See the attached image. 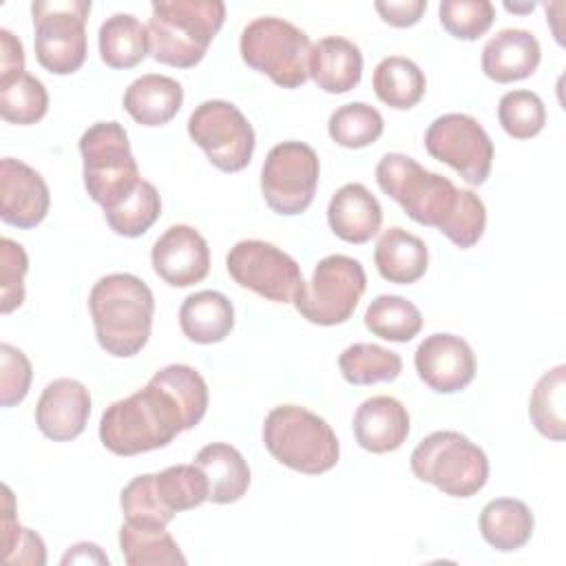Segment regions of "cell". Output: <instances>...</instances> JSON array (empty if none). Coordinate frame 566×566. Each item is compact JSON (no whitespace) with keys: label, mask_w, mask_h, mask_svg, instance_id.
<instances>
[{"label":"cell","mask_w":566,"mask_h":566,"mask_svg":"<svg viewBox=\"0 0 566 566\" xmlns=\"http://www.w3.org/2000/svg\"><path fill=\"white\" fill-rule=\"evenodd\" d=\"M208 385L190 365H168L148 385L106 407L99 440L115 455H137L170 444L181 431L201 422Z\"/></svg>","instance_id":"cell-1"},{"label":"cell","mask_w":566,"mask_h":566,"mask_svg":"<svg viewBox=\"0 0 566 566\" xmlns=\"http://www.w3.org/2000/svg\"><path fill=\"white\" fill-rule=\"evenodd\" d=\"M376 181L409 219L438 228L460 250L473 248L486 228L484 201L467 188H455L444 175L429 172L413 157L387 153L376 164Z\"/></svg>","instance_id":"cell-2"},{"label":"cell","mask_w":566,"mask_h":566,"mask_svg":"<svg viewBox=\"0 0 566 566\" xmlns=\"http://www.w3.org/2000/svg\"><path fill=\"white\" fill-rule=\"evenodd\" d=\"M88 310L99 347L115 358H130L150 338L155 298L135 274L113 272L102 276L91 294Z\"/></svg>","instance_id":"cell-3"},{"label":"cell","mask_w":566,"mask_h":566,"mask_svg":"<svg viewBox=\"0 0 566 566\" xmlns=\"http://www.w3.org/2000/svg\"><path fill=\"white\" fill-rule=\"evenodd\" d=\"M223 22L221 0H157L148 20L150 55L161 64L190 69L203 60Z\"/></svg>","instance_id":"cell-4"},{"label":"cell","mask_w":566,"mask_h":566,"mask_svg":"<svg viewBox=\"0 0 566 566\" xmlns=\"http://www.w3.org/2000/svg\"><path fill=\"white\" fill-rule=\"evenodd\" d=\"M263 444L274 460L307 475L334 469L340 455L334 429L298 405H279L265 416Z\"/></svg>","instance_id":"cell-5"},{"label":"cell","mask_w":566,"mask_h":566,"mask_svg":"<svg viewBox=\"0 0 566 566\" xmlns=\"http://www.w3.org/2000/svg\"><path fill=\"white\" fill-rule=\"evenodd\" d=\"M82 177L88 197L104 210L128 197L142 181L128 133L119 122H97L80 137Z\"/></svg>","instance_id":"cell-6"},{"label":"cell","mask_w":566,"mask_h":566,"mask_svg":"<svg viewBox=\"0 0 566 566\" xmlns=\"http://www.w3.org/2000/svg\"><path fill=\"white\" fill-rule=\"evenodd\" d=\"M418 480L444 495L471 497L489 480V458L460 431H433L422 438L409 458Z\"/></svg>","instance_id":"cell-7"},{"label":"cell","mask_w":566,"mask_h":566,"mask_svg":"<svg viewBox=\"0 0 566 566\" xmlns=\"http://www.w3.org/2000/svg\"><path fill=\"white\" fill-rule=\"evenodd\" d=\"M239 51L250 69L283 88H298L310 77L312 42L305 31L283 18L261 15L248 22Z\"/></svg>","instance_id":"cell-8"},{"label":"cell","mask_w":566,"mask_h":566,"mask_svg":"<svg viewBox=\"0 0 566 566\" xmlns=\"http://www.w3.org/2000/svg\"><path fill=\"white\" fill-rule=\"evenodd\" d=\"M88 0H44L31 4L35 57L53 75H71L86 60Z\"/></svg>","instance_id":"cell-9"},{"label":"cell","mask_w":566,"mask_h":566,"mask_svg":"<svg viewBox=\"0 0 566 566\" xmlns=\"http://www.w3.org/2000/svg\"><path fill=\"white\" fill-rule=\"evenodd\" d=\"M365 287L367 276L360 261L347 254H329L316 263L312 279L303 283L294 307L314 325H340L358 307Z\"/></svg>","instance_id":"cell-10"},{"label":"cell","mask_w":566,"mask_h":566,"mask_svg":"<svg viewBox=\"0 0 566 566\" xmlns=\"http://www.w3.org/2000/svg\"><path fill=\"white\" fill-rule=\"evenodd\" d=\"M188 135L221 172L243 170L256 146L252 124L226 99L201 102L188 117Z\"/></svg>","instance_id":"cell-11"},{"label":"cell","mask_w":566,"mask_h":566,"mask_svg":"<svg viewBox=\"0 0 566 566\" xmlns=\"http://www.w3.org/2000/svg\"><path fill=\"white\" fill-rule=\"evenodd\" d=\"M321 161L303 142H281L270 148L261 168V192L276 214H301L316 195Z\"/></svg>","instance_id":"cell-12"},{"label":"cell","mask_w":566,"mask_h":566,"mask_svg":"<svg viewBox=\"0 0 566 566\" xmlns=\"http://www.w3.org/2000/svg\"><path fill=\"white\" fill-rule=\"evenodd\" d=\"M226 268L237 285L274 303H294L305 283L298 263L261 239L234 243L226 256Z\"/></svg>","instance_id":"cell-13"},{"label":"cell","mask_w":566,"mask_h":566,"mask_svg":"<svg viewBox=\"0 0 566 566\" xmlns=\"http://www.w3.org/2000/svg\"><path fill=\"white\" fill-rule=\"evenodd\" d=\"M424 148L473 186L484 184L491 172L493 142L478 119L467 113L436 117L424 133Z\"/></svg>","instance_id":"cell-14"},{"label":"cell","mask_w":566,"mask_h":566,"mask_svg":"<svg viewBox=\"0 0 566 566\" xmlns=\"http://www.w3.org/2000/svg\"><path fill=\"white\" fill-rule=\"evenodd\" d=\"M413 365L418 378L438 394H455L475 376V354L471 345L444 332L431 334L418 345Z\"/></svg>","instance_id":"cell-15"},{"label":"cell","mask_w":566,"mask_h":566,"mask_svg":"<svg viewBox=\"0 0 566 566\" xmlns=\"http://www.w3.org/2000/svg\"><path fill=\"white\" fill-rule=\"evenodd\" d=\"M150 263L164 283L172 287H190L208 276L210 248L199 230L177 223L153 243Z\"/></svg>","instance_id":"cell-16"},{"label":"cell","mask_w":566,"mask_h":566,"mask_svg":"<svg viewBox=\"0 0 566 566\" xmlns=\"http://www.w3.org/2000/svg\"><path fill=\"white\" fill-rule=\"evenodd\" d=\"M51 206V192L42 175L29 164L4 157L0 161V217L20 230L44 221Z\"/></svg>","instance_id":"cell-17"},{"label":"cell","mask_w":566,"mask_h":566,"mask_svg":"<svg viewBox=\"0 0 566 566\" xmlns=\"http://www.w3.org/2000/svg\"><path fill=\"white\" fill-rule=\"evenodd\" d=\"M91 416V394L75 378H55L49 382L35 405L38 429L53 442L77 438Z\"/></svg>","instance_id":"cell-18"},{"label":"cell","mask_w":566,"mask_h":566,"mask_svg":"<svg viewBox=\"0 0 566 566\" xmlns=\"http://www.w3.org/2000/svg\"><path fill=\"white\" fill-rule=\"evenodd\" d=\"M354 438L369 453H389L409 436L407 407L394 396H371L354 413Z\"/></svg>","instance_id":"cell-19"},{"label":"cell","mask_w":566,"mask_h":566,"mask_svg":"<svg viewBox=\"0 0 566 566\" xmlns=\"http://www.w3.org/2000/svg\"><path fill=\"white\" fill-rule=\"evenodd\" d=\"M539 60V42L526 29H502L482 49V71L497 84H511L533 75Z\"/></svg>","instance_id":"cell-20"},{"label":"cell","mask_w":566,"mask_h":566,"mask_svg":"<svg viewBox=\"0 0 566 566\" xmlns=\"http://www.w3.org/2000/svg\"><path fill=\"white\" fill-rule=\"evenodd\" d=\"M332 232L347 243H367L382 226V208L363 184L340 186L327 203Z\"/></svg>","instance_id":"cell-21"},{"label":"cell","mask_w":566,"mask_h":566,"mask_svg":"<svg viewBox=\"0 0 566 566\" xmlns=\"http://www.w3.org/2000/svg\"><path fill=\"white\" fill-rule=\"evenodd\" d=\"M310 75L325 93H347L363 77V53L347 38H321L312 44Z\"/></svg>","instance_id":"cell-22"},{"label":"cell","mask_w":566,"mask_h":566,"mask_svg":"<svg viewBox=\"0 0 566 566\" xmlns=\"http://www.w3.org/2000/svg\"><path fill=\"white\" fill-rule=\"evenodd\" d=\"M122 104L137 124L164 126L179 113L184 104V88L168 75L146 73L128 84Z\"/></svg>","instance_id":"cell-23"},{"label":"cell","mask_w":566,"mask_h":566,"mask_svg":"<svg viewBox=\"0 0 566 566\" xmlns=\"http://www.w3.org/2000/svg\"><path fill=\"white\" fill-rule=\"evenodd\" d=\"M374 263L378 274L398 285L416 283L424 276L429 265V250L424 241L400 226L387 228L374 250Z\"/></svg>","instance_id":"cell-24"},{"label":"cell","mask_w":566,"mask_h":566,"mask_svg":"<svg viewBox=\"0 0 566 566\" xmlns=\"http://www.w3.org/2000/svg\"><path fill=\"white\" fill-rule=\"evenodd\" d=\"M195 464L208 480L210 502L232 504L245 495L250 486V467L234 447L226 442H210L197 451Z\"/></svg>","instance_id":"cell-25"},{"label":"cell","mask_w":566,"mask_h":566,"mask_svg":"<svg viewBox=\"0 0 566 566\" xmlns=\"http://www.w3.org/2000/svg\"><path fill=\"white\" fill-rule=\"evenodd\" d=\"M179 327L192 343H221L234 327V307L230 298L217 290L195 292L186 296L179 307Z\"/></svg>","instance_id":"cell-26"},{"label":"cell","mask_w":566,"mask_h":566,"mask_svg":"<svg viewBox=\"0 0 566 566\" xmlns=\"http://www.w3.org/2000/svg\"><path fill=\"white\" fill-rule=\"evenodd\" d=\"M535 528L531 509L515 497H495L480 513V533L489 546L502 553L522 548Z\"/></svg>","instance_id":"cell-27"},{"label":"cell","mask_w":566,"mask_h":566,"mask_svg":"<svg viewBox=\"0 0 566 566\" xmlns=\"http://www.w3.org/2000/svg\"><path fill=\"white\" fill-rule=\"evenodd\" d=\"M99 57L111 69H133L150 53L148 24L133 13H113L97 33Z\"/></svg>","instance_id":"cell-28"},{"label":"cell","mask_w":566,"mask_h":566,"mask_svg":"<svg viewBox=\"0 0 566 566\" xmlns=\"http://www.w3.org/2000/svg\"><path fill=\"white\" fill-rule=\"evenodd\" d=\"M119 548L128 566H175L186 564L166 524L124 522L119 528Z\"/></svg>","instance_id":"cell-29"},{"label":"cell","mask_w":566,"mask_h":566,"mask_svg":"<svg viewBox=\"0 0 566 566\" xmlns=\"http://www.w3.org/2000/svg\"><path fill=\"white\" fill-rule=\"evenodd\" d=\"M376 97L396 111L413 108L427 91V80L420 66L402 55L382 57L371 75Z\"/></svg>","instance_id":"cell-30"},{"label":"cell","mask_w":566,"mask_h":566,"mask_svg":"<svg viewBox=\"0 0 566 566\" xmlns=\"http://www.w3.org/2000/svg\"><path fill=\"white\" fill-rule=\"evenodd\" d=\"M365 327L385 340L407 343L422 329L420 310L405 296L380 294L365 312Z\"/></svg>","instance_id":"cell-31"},{"label":"cell","mask_w":566,"mask_h":566,"mask_svg":"<svg viewBox=\"0 0 566 566\" xmlns=\"http://www.w3.org/2000/svg\"><path fill=\"white\" fill-rule=\"evenodd\" d=\"M564 391H566V365H557L537 380L528 400L531 422L544 438L555 442L566 438Z\"/></svg>","instance_id":"cell-32"},{"label":"cell","mask_w":566,"mask_h":566,"mask_svg":"<svg viewBox=\"0 0 566 566\" xmlns=\"http://www.w3.org/2000/svg\"><path fill=\"white\" fill-rule=\"evenodd\" d=\"M338 367L349 385H374L396 380L402 371V358L374 343H354L338 356Z\"/></svg>","instance_id":"cell-33"},{"label":"cell","mask_w":566,"mask_h":566,"mask_svg":"<svg viewBox=\"0 0 566 566\" xmlns=\"http://www.w3.org/2000/svg\"><path fill=\"white\" fill-rule=\"evenodd\" d=\"M159 214H161V197L157 188L146 179H142L137 188L128 197H124L119 203L104 210V219L108 228L115 234L128 237V239H135L148 232V228L159 219Z\"/></svg>","instance_id":"cell-34"},{"label":"cell","mask_w":566,"mask_h":566,"mask_svg":"<svg viewBox=\"0 0 566 566\" xmlns=\"http://www.w3.org/2000/svg\"><path fill=\"white\" fill-rule=\"evenodd\" d=\"M385 130V119L378 108L365 102H349L338 106L327 122L329 137L343 148H365L374 144Z\"/></svg>","instance_id":"cell-35"},{"label":"cell","mask_w":566,"mask_h":566,"mask_svg":"<svg viewBox=\"0 0 566 566\" xmlns=\"http://www.w3.org/2000/svg\"><path fill=\"white\" fill-rule=\"evenodd\" d=\"M49 111V93L44 84L22 73L9 82H0V115L4 122L29 126L40 122Z\"/></svg>","instance_id":"cell-36"},{"label":"cell","mask_w":566,"mask_h":566,"mask_svg":"<svg viewBox=\"0 0 566 566\" xmlns=\"http://www.w3.org/2000/svg\"><path fill=\"white\" fill-rule=\"evenodd\" d=\"M2 539H0V559L9 566L27 564V566H42L46 562V548L42 537L22 526L15 515V502L11 489L2 486Z\"/></svg>","instance_id":"cell-37"},{"label":"cell","mask_w":566,"mask_h":566,"mask_svg":"<svg viewBox=\"0 0 566 566\" xmlns=\"http://www.w3.org/2000/svg\"><path fill=\"white\" fill-rule=\"evenodd\" d=\"M155 489L161 504L175 515L197 509L208 500V480L197 464H175L155 473Z\"/></svg>","instance_id":"cell-38"},{"label":"cell","mask_w":566,"mask_h":566,"mask_svg":"<svg viewBox=\"0 0 566 566\" xmlns=\"http://www.w3.org/2000/svg\"><path fill=\"white\" fill-rule=\"evenodd\" d=\"M497 119L506 135L515 139H531L544 128L546 108L533 91H509L500 97Z\"/></svg>","instance_id":"cell-39"},{"label":"cell","mask_w":566,"mask_h":566,"mask_svg":"<svg viewBox=\"0 0 566 566\" xmlns=\"http://www.w3.org/2000/svg\"><path fill=\"white\" fill-rule=\"evenodd\" d=\"M438 15L449 35L458 40H478L491 29L495 7L489 0H444L438 7Z\"/></svg>","instance_id":"cell-40"},{"label":"cell","mask_w":566,"mask_h":566,"mask_svg":"<svg viewBox=\"0 0 566 566\" xmlns=\"http://www.w3.org/2000/svg\"><path fill=\"white\" fill-rule=\"evenodd\" d=\"M122 513L128 522H157L168 524L175 515L161 504L155 489V473L133 478L119 495Z\"/></svg>","instance_id":"cell-41"},{"label":"cell","mask_w":566,"mask_h":566,"mask_svg":"<svg viewBox=\"0 0 566 566\" xmlns=\"http://www.w3.org/2000/svg\"><path fill=\"white\" fill-rule=\"evenodd\" d=\"M29 270V256L24 248L9 239H0V310L13 312L24 301V274Z\"/></svg>","instance_id":"cell-42"},{"label":"cell","mask_w":566,"mask_h":566,"mask_svg":"<svg viewBox=\"0 0 566 566\" xmlns=\"http://www.w3.org/2000/svg\"><path fill=\"white\" fill-rule=\"evenodd\" d=\"M33 369L22 349L2 343L0 345V402L13 407L29 394Z\"/></svg>","instance_id":"cell-43"},{"label":"cell","mask_w":566,"mask_h":566,"mask_svg":"<svg viewBox=\"0 0 566 566\" xmlns=\"http://www.w3.org/2000/svg\"><path fill=\"white\" fill-rule=\"evenodd\" d=\"M374 9L382 18V22L402 29V27H413L422 18V13L427 11V0H389V2L378 0Z\"/></svg>","instance_id":"cell-44"},{"label":"cell","mask_w":566,"mask_h":566,"mask_svg":"<svg viewBox=\"0 0 566 566\" xmlns=\"http://www.w3.org/2000/svg\"><path fill=\"white\" fill-rule=\"evenodd\" d=\"M22 73H27L22 42L9 29H0V82H9Z\"/></svg>","instance_id":"cell-45"},{"label":"cell","mask_w":566,"mask_h":566,"mask_svg":"<svg viewBox=\"0 0 566 566\" xmlns=\"http://www.w3.org/2000/svg\"><path fill=\"white\" fill-rule=\"evenodd\" d=\"M62 564H108V557L102 553V548L93 542H80V544H73L64 557H62Z\"/></svg>","instance_id":"cell-46"},{"label":"cell","mask_w":566,"mask_h":566,"mask_svg":"<svg viewBox=\"0 0 566 566\" xmlns=\"http://www.w3.org/2000/svg\"><path fill=\"white\" fill-rule=\"evenodd\" d=\"M504 7L509 9V11H533V2L531 4H524V7H517V4H511V2H504Z\"/></svg>","instance_id":"cell-47"}]
</instances>
